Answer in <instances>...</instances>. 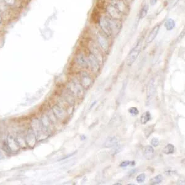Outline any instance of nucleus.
<instances>
[{
    "mask_svg": "<svg viewBox=\"0 0 185 185\" xmlns=\"http://www.w3.org/2000/svg\"><path fill=\"white\" fill-rule=\"evenodd\" d=\"M151 144L153 147H157L160 144V141L158 138H154L151 141Z\"/></svg>",
    "mask_w": 185,
    "mask_h": 185,
    "instance_id": "a878e982",
    "label": "nucleus"
},
{
    "mask_svg": "<svg viewBox=\"0 0 185 185\" xmlns=\"http://www.w3.org/2000/svg\"><path fill=\"white\" fill-rule=\"evenodd\" d=\"M141 47H142V40L139 39V40L137 43V45L132 49V50L130 51L128 54L127 61V64L128 66H131L137 60L141 52Z\"/></svg>",
    "mask_w": 185,
    "mask_h": 185,
    "instance_id": "f03ea898",
    "label": "nucleus"
},
{
    "mask_svg": "<svg viewBox=\"0 0 185 185\" xmlns=\"http://www.w3.org/2000/svg\"><path fill=\"white\" fill-rule=\"evenodd\" d=\"M162 179H163V178H162V176L161 175H156L154 178H152L151 179V180H150L151 184H153V185L159 184L162 181Z\"/></svg>",
    "mask_w": 185,
    "mask_h": 185,
    "instance_id": "a211bd4d",
    "label": "nucleus"
},
{
    "mask_svg": "<svg viewBox=\"0 0 185 185\" xmlns=\"http://www.w3.org/2000/svg\"><path fill=\"white\" fill-rule=\"evenodd\" d=\"M160 30V25H156L152 30L151 31L149 35L147 37V39L146 40V43H150L152 41H153L156 38L157 34H159V32Z\"/></svg>",
    "mask_w": 185,
    "mask_h": 185,
    "instance_id": "9b49d317",
    "label": "nucleus"
},
{
    "mask_svg": "<svg viewBox=\"0 0 185 185\" xmlns=\"http://www.w3.org/2000/svg\"><path fill=\"white\" fill-rule=\"evenodd\" d=\"M88 48L90 53H91L92 55L95 56L97 59L100 62H102V55L99 48L95 44V42L90 41L88 43Z\"/></svg>",
    "mask_w": 185,
    "mask_h": 185,
    "instance_id": "1a4fd4ad",
    "label": "nucleus"
},
{
    "mask_svg": "<svg viewBox=\"0 0 185 185\" xmlns=\"http://www.w3.org/2000/svg\"><path fill=\"white\" fill-rule=\"evenodd\" d=\"M151 118V115L149 111H146L144 114H143L141 116L140 121L141 123L144 125L148 123Z\"/></svg>",
    "mask_w": 185,
    "mask_h": 185,
    "instance_id": "2eb2a0df",
    "label": "nucleus"
},
{
    "mask_svg": "<svg viewBox=\"0 0 185 185\" xmlns=\"http://www.w3.org/2000/svg\"><path fill=\"white\" fill-rule=\"evenodd\" d=\"M78 81L81 86L85 90L89 89L94 81L91 75L86 71H81L80 72Z\"/></svg>",
    "mask_w": 185,
    "mask_h": 185,
    "instance_id": "7ed1b4c3",
    "label": "nucleus"
},
{
    "mask_svg": "<svg viewBox=\"0 0 185 185\" xmlns=\"http://www.w3.org/2000/svg\"><path fill=\"white\" fill-rule=\"evenodd\" d=\"M154 125H153L146 127V128L144 130V134H145L146 137L148 138L149 136L152 133V132H154Z\"/></svg>",
    "mask_w": 185,
    "mask_h": 185,
    "instance_id": "aec40b11",
    "label": "nucleus"
},
{
    "mask_svg": "<svg viewBox=\"0 0 185 185\" xmlns=\"http://www.w3.org/2000/svg\"><path fill=\"white\" fill-rule=\"evenodd\" d=\"M154 80L151 79L148 84V98H150L151 97H152V95H153V91H154Z\"/></svg>",
    "mask_w": 185,
    "mask_h": 185,
    "instance_id": "f3484780",
    "label": "nucleus"
},
{
    "mask_svg": "<svg viewBox=\"0 0 185 185\" xmlns=\"http://www.w3.org/2000/svg\"><path fill=\"white\" fill-rule=\"evenodd\" d=\"M4 1H6L8 3H13L14 2V0H4Z\"/></svg>",
    "mask_w": 185,
    "mask_h": 185,
    "instance_id": "c85d7f7f",
    "label": "nucleus"
},
{
    "mask_svg": "<svg viewBox=\"0 0 185 185\" xmlns=\"http://www.w3.org/2000/svg\"><path fill=\"white\" fill-rule=\"evenodd\" d=\"M87 60H88V67L90 68L91 71L95 74L98 73L100 70V62L97 58L89 52L87 56Z\"/></svg>",
    "mask_w": 185,
    "mask_h": 185,
    "instance_id": "39448f33",
    "label": "nucleus"
},
{
    "mask_svg": "<svg viewBox=\"0 0 185 185\" xmlns=\"http://www.w3.org/2000/svg\"><path fill=\"white\" fill-rule=\"evenodd\" d=\"M175 25V22L173 19H168L167 20L166 23L165 24V26L167 30H171L172 29L174 28V27Z\"/></svg>",
    "mask_w": 185,
    "mask_h": 185,
    "instance_id": "6ab92c4d",
    "label": "nucleus"
},
{
    "mask_svg": "<svg viewBox=\"0 0 185 185\" xmlns=\"http://www.w3.org/2000/svg\"><path fill=\"white\" fill-rule=\"evenodd\" d=\"M86 137H85V135H81L80 136V139L81 140H85V139H86Z\"/></svg>",
    "mask_w": 185,
    "mask_h": 185,
    "instance_id": "cd10ccee",
    "label": "nucleus"
},
{
    "mask_svg": "<svg viewBox=\"0 0 185 185\" xmlns=\"http://www.w3.org/2000/svg\"><path fill=\"white\" fill-rule=\"evenodd\" d=\"M111 19V29H112V34L117 35L120 30L121 29L122 22L120 19H114L110 18Z\"/></svg>",
    "mask_w": 185,
    "mask_h": 185,
    "instance_id": "9d476101",
    "label": "nucleus"
},
{
    "mask_svg": "<svg viewBox=\"0 0 185 185\" xmlns=\"http://www.w3.org/2000/svg\"><path fill=\"white\" fill-rule=\"evenodd\" d=\"M118 144V139L115 136H111L109 137L105 142L104 147L106 148H110L116 146Z\"/></svg>",
    "mask_w": 185,
    "mask_h": 185,
    "instance_id": "ddd939ff",
    "label": "nucleus"
},
{
    "mask_svg": "<svg viewBox=\"0 0 185 185\" xmlns=\"http://www.w3.org/2000/svg\"><path fill=\"white\" fill-rule=\"evenodd\" d=\"M148 8L147 6V5H144V6L141 8L140 13H139V18L143 19L145 16L147 14V13H148Z\"/></svg>",
    "mask_w": 185,
    "mask_h": 185,
    "instance_id": "412c9836",
    "label": "nucleus"
},
{
    "mask_svg": "<svg viewBox=\"0 0 185 185\" xmlns=\"http://www.w3.org/2000/svg\"><path fill=\"white\" fill-rule=\"evenodd\" d=\"M121 150H122V148H121V147H116V148H114V149L111 151V155L115 156L116 154H118L119 152H121Z\"/></svg>",
    "mask_w": 185,
    "mask_h": 185,
    "instance_id": "bb28decb",
    "label": "nucleus"
},
{
    "mask_svg": "<svg viewBox=\"0 0 185 185\" xmlns=\"http://www.w3.org/2000/svg\"><path fill=\"white\" fill-rule=\"evenodd\" d=\"M121 184V183H116V184Z\"/></svg>",
    "mask_w": 185,
    "mask_h": 185,
    "instance_id": "c756f323",
    "label": "nucleus"
},
{
    "mask_svg": "<svg viewBox=\"0 0 185 185\" xmlns=\"http://www.w3.org/2000/svg\"><path fill=\"white\" fill-rule=\"evenodd\" d=\"M146 179V174L145 173H141L137 177V181L138 183H143L144 182Z\"/></svg>",
    "mask_w": 185,
    "mask_h": 185,
    "instance_id": "b1692460",
    "label": "nucleus"
},
{
    "mask_svg": "<svg viewBox=\"0 0 185 185\" xmlns=\"http://www.w3.org/2000/svg\"><path fill=\"white\" fill-rule=\"evenodd\" d=\"M0 23H1V18H0Z\"/></svg>",
    "mask_w": 185,
    "mask_h": 185,
    "instance_id": "7c9ffc66",
    "label": "nucleus"
},
{
    "mask_svg": "<svg viewBox=\"0 0 185 185\" xmlns=\"http://www.w3.org/2000/svg\"><path fill=\"white\" fill-rule=\"evenodd\" d=\"M127 11V5L122 0H113L107 7L109 18L114 19H120Z\"/></svg>",
    "mask_w": 185,
    "mask_h": 185,
    "instance_id": "f257e3e1",
    "label": "nucleus"
},
{
    "mask_svg": "<svg viewBox=\"0 0 185 185\" xmlns=\"http://www.w3.org/2000/svg\"><path fill=\"white\" fill-rule=\"evenodd\" d=\"M97 40L98 42V44L103 52L107 53L109 48V41L107 40V36L100 32L97 34Z\"/></svg>",
    "mask_w": 185,
    "mask_h": 185,
    "instance_id": "6e6552de",
    "label": "nucleus"
},
{
    "mask_svg": "<svg viewBox=\"0 0 185 185\" xmlns=\"http://www.w3.org/2000/svg\"><path fill=\"white\" fill-rule=\"evenodd\" d=\"M135 164L136 163L135 161H124L120 164V167L122 168H125L128 166H135Z\"/></svg>",
    "mask_w": 185,
    "mask_h": 185,
    "instance_id": "4be33fe9",
    "label": "nucleus"
},
{
    "mask_svg": "<svg viewBox=\"0 0 185 185\" xmlns=\"http://www.w3.org/2000/svg\"><path fill=\"white\" fill-rule=\"evenodd\" d=\"M99 24L102 32L107 36H111L112 35L111 19L109 17L101 16L99 19Z\"/></svg>",
    "mask_w": 185,
    "mask_h": 185,
    "instance_id": "20e7f679",
    "label": "nucleus"
},
{
    "mask_svg": "<svg viewBox=\"0 0 185 185\" xmlns=\"http://www.w3.org/2000/svg\"><path fill=\"white\" fill-rule=\"evenodd\" d=\"M175 146L172 144H168L165 146V148L163 149L162 152L165 154H172L175 152Z\"/></svg>",
    "mask_w": 185,
    "mask_h": 185,
    "instance_id": "dca6fc26",
    "label": "nucleus"
},
{
    "mask_svg": "<svg viewBox=\"0 0 185 185\" xmlns=\"http://www.w3.org/2000/svg\"><path fill=\"white\" fill-rule=\"evenodd\" d=\"M53 111L54 115H55L56 117L58 118L63 119L65 117V116H66V112H65L64 109H63L62 107L57 105L54 106Z\"/></svg>",
    "mask_w": 185,
    "mask_h": 185,
    "instance_id": "4468645a",
    "label": "nucleus"
},
{
    "mask_svg": "<svg viewBox=\"0 0 185 185\" xmlns=\"http://www.w3.org/2000/svg\"><path fill=\"white\" fill-rule=\"evenodd\" d=\"M28 137H30V139H27V140H28V143L29 144H31L32 143L33 144H35V135L34 134V132H31L30 133H29L28 134Z\"/></svg>",
    "mask_w": 185,
    "mask_h": 185,
    "instance_id": "393cba45",
    "label": "nucleus"
},
{
    "mask_svg": "<svg viewBox=\"0 0 185 185\" xmlns=\"http://www.w3.org/2000/svg\"><path fill=\"white\" fill-rule=\"evenodd\" d=\"M143 152V155L147 160H150L153 158L154 149L152 146L148 145V146H144Z\"/></svg>",
    "mask_w": 185,
    "mask_h": 185,
    "instance_id": "f8f14e48",
    "label": "nucleus"
},
{
    "mask_svg": "<svg viewBox=\"0 0 185 185\" xmlns=\"http://www.w3.org/2000/svg\"><path fill=\"white\" fill-rule=\"evenodd\" d=\"M70 91L74 95L81 97L83 95V88L79 83L78 80H74L70 84Z\"/></svg>",
    "mask_w": 185,
    "mask_h": 185,
    "instance_id": "0eeeda50",
    "label": "nucleus"
},
{
    "mask_svg": "<svg viewBox=\"0 0 185 185\" xmlns=\"http://www.w3.org/2000/svg\"><path fill=\"white\" fill-rule=\"evenodd\" d=\"M75 61L76 64L79 67L86 69L88 67V60H87V56L85 55V54L83 53L82 51H78L76 54L75 57Z\"/></svg>",
    "mask_w": 185,
    "mask_h": 185,
    "instance_id": "423d86ee",
    "label": "nucleus"
},
{
    "mask_svg": "<svg viewBox=\"0 0 185 185\" xmlns=\"http://www.w3.org/2000/svg\"><path fill=\"white\" fill-rule=\"evenodd\" d=\"M128 112L133 116H136L139 114V111L137 107H131L128 109Z\"/></svg>",
    "mask_w": 185,
    "mask_h": 185,
    "instance_id": "5701e85b",
    "label": "nucleus"
}]
</instances>
